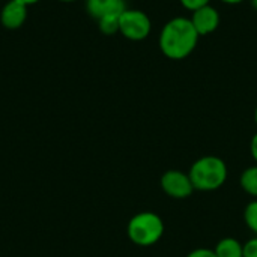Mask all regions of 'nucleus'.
Wrapping results in <instances>:
<instances>
[{
    "instance_id": "1",
    "label": "nucleus",
    "mask_w": 257,
    "mask_h": 257,
    "mask_svg": "<svg viewBox=\"0 0 257 257\" xmlns=\"http://www.w3.org/2000/svg\"><path fill=\"white\" fill-rule=\"evenodd\" d=\"M199 38L200 36L190 18L175 17L169 20L161 29L158 45L167 59L184 60L196 50Z\"/></svg>"
},
{
    "instance_id": "2",
    "label": "nucleus",
    "mask_w": 257,
    "mask_h": 257,
    "mask_svg": "<svg viewBox=\"0 0 257 257\" xmlns=\"http://www.w3.org/2000/svg\"><path fill=\"white\" fill-rule=\"evenodd\" d=\"M188 176L193 182L194 190L217 191L226 184L229 176V169L223 158L215 155H206L196 160L191 164L188 170Z\"/></svg>"
},
{
    "instance_id": "3",
    "label": "nucleus",
    "mask_w": 257,
    "mask_h": 257,
    "mask_svg": "<svg viewBox=\"0 0 257 257\" xmlns=\"http://www.w3.org/2000/svg\"><path fill=\"white\" fill-rule=\"evenodd\" d=\"M126 235L137 247H152L164 235V221L157 212L142 211L128 221Z\"/></svg>"
},
{
    "instance_id": "4",
    "label": "nucleus",
    "mask_w": 257,
    "mask_h": 257,
    "mask_svg": "<svg viewBox=\"0 0 257 257\" xmlns=\"http://www.w3.org/2000/svg\"><path fill=\"white\" fill-rule=\"evenodd\" d=\"M152 21L145 11L125 9L119 15V33L130 41H143L151 35Z\"/></svg>"
},
{
    "instance_id": "5",
    "label": "nucleus",
    "mask_w": 257,
    "mask_h": 257,
    "mask_svg": "<svg viewBox=\"0 0 257 257\" xmlns=\"http://www.w3.org/2000/svg\"><path fill=\"white\" fill-rule=\"evenodd\" d=\"M160 187L164 191L166 196H169L170 199L175 200H184L188 199L196 190L193 187V182L188 176V172H182V170H167L166 173H163L161 179H160Z\"/></svg>"
},
{
    "instance_id": "6",
    "label": "nucleus",
    "mask_w": 257,
    "mask_h": 257,
    "mask_svg": "<svg viewBox=\"0 0 257 257\" xmlns=\"http://www.w3.org/2000/svg\"><path fill=\"white\" fill-rule=\"evenodd\" d=\"M190 20H191L196 32L199 33V36H206V35L214 33L218 29L221 17H220V12L217 11V8L206 5V6L194 11Z\"/></svg>"
},
{
    "instance_id": "7",
    "label": "nucleus",
    "mask_w": 257,
    "mask_h": 257,
    "mask_svg": "<svg viewBox=\"0 0 257 257\" xmlns=\"http://www.w3.org/2000/svg\"><path fill=\"white\" fill-rule=\"evenodd\" d=\"M27 8L18 0H9L0 9V23L8 30L20 29L27 20Z\"/></svg>"
},
{
    "instance_id": "8",
    "label": "nucleus",
    "mask_w": 257,
    "mask_h": 257,
    "mask_svg": "<svg viewBox=\"0 0 257 257\" xmlns=\"http://www.w3.org/2000/svg\"><path fill=\"white\" fill-rule=\"evenodd\" d=\"M125 9V0H86V11L96 21L107 15H120Z\"/></svg>"
},
{
    "instance_id": "9",
    "label": "nucleus",
    "mask_w": 257,
    "mask_h": 257,
    "mask_svg": "<svg viewBox=\"0 0 257 257\" xmlns=\"http://www.w3.org/2000/svg\"><path fill=\"white\" fill-rule=\"evenodd\" d=\"M214 251L217 257H242V242L236 238L227 236L217 242Z\"/></svg>"
},
{
    "instance_id": "10",
    "label": "nucleus",
    "mask_w": 257,
    "mask_h": 257,
    "mask_svg": "<svg viewBox=\"0 0 257 257\" xmlns=\"http://www.w3.org/2000/svg\"><path fill=\"white\" fill-rule=\"evenodd\" d=\"M241 188L251 197L257 199V164L245 169L239 176Z\"/></svg>"
},
{
    "instance_id": "11",
    "label": "nucleus",
    "mask_w": 257,
    "mask_h": 257,
    "mask_svg": "<svg viewBox=\"0 0 257 257\" xmlns=\"http://www.w3.org/2000/svg\"><path fill=\"white\" fill-rule=\"evenodd\" d=\"M98 29L101 33L111 36L119 33V15H107L98 20Z\"/></svg>"
},
{
    "instance_id": "12",
    "label": "nucleus",
    "mask_w": 257,
    "mask_h": 257,
    "mask_svg": "<svg viewBox=\"0 0 257 257\" xmlns=\"http://www.w3.org/2000/svg\"><path fill=\"white\" fill-rule=\"evenodd\" d=\"M244 223L257 236V199L251 200L244 209Z\"/></svg>"
},
{
    "instance_id": "13",
    "label": "nucleus",
    "mask_w": 257,
    "mask_h": 257,
    "mask_svg": "<svg viewBox=\"0 0 257 257\" xmlns=\"http://www.w3.org/2000/svg\"><path fill=\"white\" fill-rule=\"evenodd\" d=\"M242 257H257V236L242 244Z\"/></svg>"
},
{
    "instance_id": "14",
    "label": "nucleus",
    "mask_w": 257,
    "mask_h": 257,
    "mask_svg": "<svg viewBox=\"0 0 257 257\" xmlns=\"http://www.w3.org/2000/svg\"><path fill=\"white\" fill-rule=\"evenodd\" d=\"M179 2H181V5H182L185 9H188V11H191V12L200 9V8H203V6H206V5H211V0H179Z\"/></svg>"
},
{
    "instance_id": "15",
    "label": "nucleus",
    "mask_w": 257,
    "mask_h": 257,
    "mask_svg": "<svg viewBox=\"0 0 257 257\" xmlns=\"http://www.w3.org/2000/svg\"><path fill=\"white\" fill-rule=\"evenodd\" d=\"M187 257H217L215 251L211 250V248H206V247H200V248H196L193 251H190Z\"/></svg>"
},
{
    "instance_id": "16",
    "label": "nucleus",
    "mask_w": 257,
    "mask_h": 257,
    "mask_svg": "<svg viewBox=\"0 0 257 257\" xmlns=\"http://www.w3.org/2000/svg\"><path fill=\"white\" fill-rule=\"evenodd\" d=\"M250 154H251L253 160L256 161L257 164V133L251 137V142H250Z\"/></svg>"
},
{
    "instance_id": "17",
    "label": "nucleus",
    "mask_w": 257,
    "mask_h": 257,
    "mask_svg": "<svg viewBox=\"0 0 257 257\" xmlns=\"http://www.w3.org/2000/svg\"><path fill=\"white\" fill-rule=\"evenodd\" d=\"M223 3H226V5H239V3H242L244 0H221Z\"/></svg>"
},
{
    "instance_id": "18",
    "label": "nucleus",
    "mask_w": 257,
    "mask_h": 257,
    "mask_svg": "<svg viewBox=\"0 0 257 257\" xmlns=\"http://www.w3.org/2000/svg\"><path fill=\"white\" fill-rule=\"evenodd\" d=\"M18 2L24 3L26 6H30V5H35V3H38L39 0H18Z\"/></svg>"
},
{
    "instance_id": "19",
    "label": "nucleus",
    "mask_w": 257,
    "mask_h": 257,
    "mask_svg": "<svg viewBox=\"0 0 257 257\" xmlns=\"http://www.w3.org/2000/svg\"><path fill=\"white\" fill-rule=\"evenodd\" d=\"M59 2H63V3H72V2H77V0H59Z\"/></svg>"
},
{
    "instance_id": "20",
    "label": "nucleus",
    "mask_w": 257,
    "mask_h": 257,
    "mask_svg": "<svg viewBox=\"0 0 257 257\" xmlns=\"http://www.w3.org/2000/svg\"><path fill=\"white\" fill-rule=\"evenodd\" d=\"M254 123H256V126H257V107H256V110H254Z\"/></svg>"
},
{
    "instance_id": "21",
    "label": "nucleus",
    "mask_w": 257,
    "mask_h": 257,
    "mask_svg": "<svg viewBox=\"0 0 257 257\" xmlns=\"http://www.w3.org/2000/svg\"><path fill=\"white\" fill-rule=\"evenodd\" d=\"M254 5H256V6H257V0H254Z\"/></svg>"
}]
</instances>
